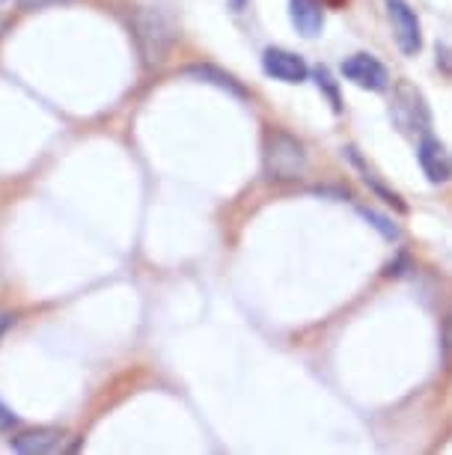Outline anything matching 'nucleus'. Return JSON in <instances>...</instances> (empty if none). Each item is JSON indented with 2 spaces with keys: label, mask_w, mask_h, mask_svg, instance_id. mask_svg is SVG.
I'll use <instances>...</instances> for the list:
<instances>
[{
  "label": "nucleus",
  "mask_w": 452,
  "mask_h": 455,
  "mask_svg": "<svg viewBox=\"0 0 452 455\" xmlns=\"http://www.w3.org/2000/svg\"><path fill=\"white\" fill-rule=\"evenodd\" d=\"M262 167L271 182H297L306 176L310 156L306 146L283 128H268L262 140Z\"/></svg>",
  "instance_id": "f257e3e1"
},
{
  "label": "nucleus",
  "mask_w": 452,
  "mask_h": 455,
  "mask_svg": "<svg viewBox=\"0 0 452 455\" xmlns=\"http://www.w3.org/2000/svg\"><path fill=\"white\" fill-rule=\"evenodd\" d=\"M390 119L402 134H425L432 128V110L425 105V96L411 81H396Z\"/></svg>",
  "instance_id": "f03ea898"
},
{
  "label": "nucleus",
  "mask_w": 452,
  "mask_h": 455,
  "mask_svg": "<svg viewBox=\"0 0 452 455\" xmlns=\"http://www.w3.org/2000/svg\"><path fill=\"white\" fill-rule=\"evenodd\" d=\"M134 39H138V48L143 54V63L147 66H158L164 60L170 42H173V28L164 15L143 10L134 15Z\"/></svg>",
  "instance_id": "7ed1b4c3"
},
{
  "label": "nucleus",
  "mask_w": 452,
  "mask_h": 455,
  "mask_svg": "<svg viewBox=\"0 0 452 455\" xmlns=\"http://www.w3.org/2000/svg\"><path fill=\"white\" fill-rule=\"evenodd\" d=\"M384 6H387V19L390 28H393V39L399 51L405 57H416L423 51V28L416 12L411 10V4L408 0H384Z\"/></svg>",
  "instance_id": "20e7f679"
},
{
  "label": "nucleus",
  "mask_w": 452,
  "mask_h": 455,
  "mask_svg": "<svg viewBox=\"0 0 452 455\" xmlns=\"http://www.w3.org/2000/svg\"><path fill=\"white\" fill-rule=\"evenodd\" d=\"M339 72H343V78L348 84H354V87H361V90H369V92H384L390 87L387 66H384L381 60L372 57V54L345 57L343 66H339Z\"/></svg>",
  "instance_id": "39448f33"
},
{
  "label": "nucleus",
  "mask_w": 452,
  "mask_h": 455,
  "mask_svg": "<svg viewBox=\"0 0 452 455\" xmlns=\"http://www.w3.org/2000/svg\"><path fill=\"white\" fill-rule=\"evenodd\" d=\"M416 161H420L423 176L429 179L432 185H447L452 179V152L429 132L420 134V143H416Z\"/></svg>",
  "instance_id": "423d86ee"
},
{
  "label": "nucleus",
  "mask_w": 452,
  "mask_h": 455,
  "mask_svg": "<svg viewBox=\"0 0 452 455\" xmlns=\"http://www.w3.org/2000/svg\"><path fill=\"white\" fill-rule=\"evenodd\" d=\"M262 72L283 84H304L310 78V66L304 63L301 54L286 48H266L262 51Z\"/></svg>",
  "instance_id": "0eeeda50"
},
{
  "label": "nucleus",
  "mask_w": 452,
  "mask_h": 455,
  "mask_svg": "<svg viewBox=\"0 0 452 455\" xmlns=\"http://www.w3.org/2000/svg\"><path fill=\"white\" fill-rule=\"evenodd\" d=\"M289 19L301 36L313 39L325 28V4L321 0H289Z\"/></svg>",
  "instance_id": "6e6552de"
},
{
  "label": "nucleus",
  "mask_w": 452,
  "mask_h": 455,
  "mask_svg": "<svg viewBox=\"0 0 452 455\" xmlns=\"http://www.w3.org/2000/svg\"><path fill=\"white\" fill-rule=\"evenodd\" d=\"M345 158L352 161V167L357 170V173H361L363 185L369 188V191H372L375 196H378V200H384L387 205H393V209H396V212H402V214L408 212V205H405L402 196H399L396 191H390V188L384 185L378 176H375V170H372V167H366V161L361 158V152H357L354 146H345Z\"/></svg>",
  "instance_id": "1a4fd4ad"
},
{
  "label": "nucleus",
  "mask_w": 452,
  "mask_h": 455,
  "mask_svg": "<svg viewBox=\"0 0 452 455\" xmlns=\"http://www.w3.org/2000/svg\"><path fill=\"white\" fill-rule=\"evenodd\" d=\"M63 432L59 428H30L19 437H12V450L21 455H45L57 452L63 446Z\"/></svg>",
  "instance_id": "9d476101"
},
{
  "label": "nucleus",
  "mask_w": 452,
  "mask_h": 455,
  "mask_svg": "<svg viewBox=\"0 0 452 455\" xmlns=\"http://www.w3.org/2000/svg\"><path fill=\"white\" fill-rule=\"evenodd\" d=\"M182 75H187V78H197V81H206V84H215V87L226 90L229 96H235V99H247V90L242 87V84H238L233 75L220 72V68H215V66H187Z\"/></svg>",
  "instance_id": "9b49d317"
},
{
  "label": "nucleus",
  "mask_w": 452,
  "mask_h": 455,
  "mask_svg": "<svg viewBox=\"0 0 452 455\" xmlns=\"http://www.w3.org/2000/svg\"><path fill=\"white\" fill-rule=\"evenodd\" d=\"M310 75H313L315 87H319V90L328 96L330 108H334V114H339V110H343V96H339V84L334 81V75H330V68H325V66H315Z\"/></svg>",
  "instance_id": "f8f14e48"
},
{
  "label": "nucleus",
  "mask_w": 452,
  "mask_h": 455,
  "mask_svg": "<svg viewBox=\"0 0 452 455\" xmlns=\"http://www.w3.org/2000/svg\"><path fill=\"white\" fill-rule=\"evenodd\" d=\"M357 212H361V218L369 220L372 227L378 229L384 238H387V242H399V235H402V233H399V227L387 218V214H381V212H375V209H366V205H361Z\"/></svg>",
  "instance_id": "ddd939ff"
},
{
  "label": "nucleus",
  "mask_w": 452,
  "mask_h": 455,
  "mask_svg": "<svg viewBox=\"0 0 452 455\" xmlns=\"http://www.w3.org/2000/svg\"><path fill=\"white\" fill-rule=\"evenodd\" d=\"M440 357L443 363H452V310L447 313V319H443V333H440Z\"/></svg>",
  "instance_id": "4468645a"
},
{
  "label": "nucleus",
  "mask_w": 452,
  "mask_h": 455,
  "mask_svg": "<svg viewBox=\"0 0 452 455\" xmlns=\"http://www.w3.org/2000/svg\"><path fill=\"white\" fill-rule=\"evenodd\" d=\"M57 4H66V0H19V6H21V10H28V12L45 10V6H57Z\"/></svg>",
  "instance_id": "2eb2a0df"
},
{
  "label": "nucleus",
  "mask_w": 452,
  "mask_h": 455,
  "mask_svg": "<svg viewBox=\"0 0 452 455\" xmlns=\"http://www.w3.org/2000/svg\"><path fill=\"white\" fill-rule=\"evenodd\" d=\"M10 426H15V414L6 411V405L0 402V428H10Z\"/></svg>",
  "instance_id": "dca6fc26"
},
{
  "label": "nucleus",
  "mask_w": 452,
  "mask_h": 455,
  "mask_svg": "<svg viewBox=\"0 0 452 455\" xmlns=\"http://www.w3.org/2000/svg\"><path fill=\"white\" fill-rule=\"evenodd\" d=\"M321 4H330V6H343L345 0H321Z\"/></svg>",
  "instance_id": "f3484780"
},
{
  "label": "nucleus",
  "mask_w": 452,
  "mask_h": 455,
  "mask_svg": "<svg viewBox=\"0 0 452 455\" xmlns=\"http://www.w3.org/2000/svg\"><path fill=\"white\" fill-rule=\"evenodd\" d=\"M0 4H4V0H0Z\"/></svg>",
  "instance_id": "a211bd4d"
}]
</instances>
